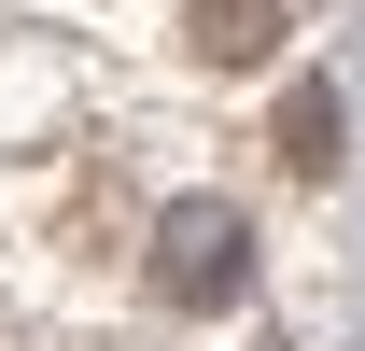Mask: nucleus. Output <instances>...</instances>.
Masks as SVG:
<instances>
[{
    "label": "nucleus",
    "instance_id": "obj_2",
    "mask_svg": "<svg viewBox=\"0 0 365 351\" xmlns=\"http://www.w3.org/2000/svg\"><path fill=\"white\" fill-rule=\"evenodd\" d=\"M182 43L211 56V71H267V56H281V0H197Z\"/></svg>",
    "mask_w": 365,
    "mask_h": 351
},
{
    "label": "nucleus",
    "instance_id": "obj_1",
    "mask_svg": "<svg viewBox=\"0 0 365 351\" xmlns=\"http://www.w3.org/2000/svg\"><path fill=\"white\" fill-rule=\"evenodd\" d=\"M239 281H253V225L225 197H169L155 211V295L169 309H225Z\"/></svg>",
    "mask_w": 365,
    "mask_h": 351
},
{
    "label": "nucleus",
    "instance_id": "obj_3",
    "mask_svg": "<svg viewBox=\"0 0 365 351\" xmlns=\"http://www.w3.org/2000/svg\"><path fill=\"white\" fill-rule=\"evenodd\" d=\"M337 141H351L337 85H295V98H281V169H295V183H323V169H337Z\"/></svg>",
    "mask_w": 365,
    "mask_h": 351
}]
</instances>
